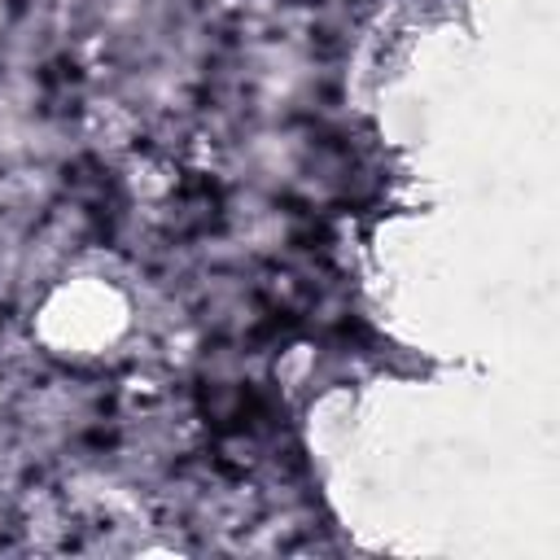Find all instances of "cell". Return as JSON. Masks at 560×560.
<instances>
[{
	"instance_id": "6da1fadb",
	"label": "cell",
	"mask_w": 560,
	"mask_h": 560,
	"mask_svg": "<svg viewBox=\"0 0 560 560\" xmlns=\"http://www.w3.org/2000/svg\"><path fill=\"white\" fill-rule=\"evenodd\" d=\"M118 328H122V302L105 284H70L44 306V337L74 354L109 346Z\"/></svg>"
}]
</instances>
